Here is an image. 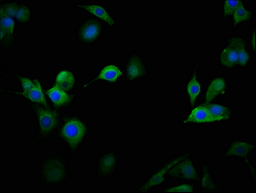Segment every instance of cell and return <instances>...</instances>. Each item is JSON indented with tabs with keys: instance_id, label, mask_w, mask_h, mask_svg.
<instances>
[{
	"instance_id": "1",
	"label": "cell",
	"mask_w": 256,
	"mask_h": 193,
	"mask_svg": "<svg viewBox=\"0 0 256 193\" xmlns=\"http://www.w3.org/2000/svg\"><path fill=\"white\" fill-rule=\"evenodd\" d=\"M38 172L42 188H60L68 182L78 169L66 150H50L40 159Z\"/></svg>"
},
{
	"instance_id": "2",
	"label": "cell",
	"mask_w": 256,
	"mask_h": 193,
	"mask_svg": "<svg viewBox=\"0 0 256 193\" xmlns=\"http://www.w3.org/2000/svg\"><path fill=\"white\" fill-rule=\"evenodd\" d=\"M32 112L34 116L37 131L31 140L22 145V149L29 150L46 141L54 142L60 120L64 113L56 108L52 104L42 105L19 98Z\"/></svg>"
},
{
	"instance_id": "3",
	"label": "cell",
	"mask_w": 256,
	"mask_h": 193,
	"mask_svg": "<svg viewBox=\"0 0 256 193\" xmlns=\"http://www.w3.org/2000/svg\"><path fill=\"white\" fill-rule=\"evenodd\" d=\"M91 131L90 124L82 116L64 112L56 134V140L64 144L75 166L78 156L86 142Z\"/></svg>"
},
{
	"instance_id": "4",
	"label": "cell",
	"mask_w": 256,
	"mask_h": 193,
	"mask_svg": "<svg viewBox=\"0 0 256 193\" xmlns=\"http://www.w3.org/2000/svg\"><path fill=\"white\" fill-rule=\"evenodd\" d=\"M256 151V143L242 138H232L230 142L224 148V152L212 162L218 164L229 159H237L242 161L248 172L252 184L256 186V167L250 159L251 154Z\"/></svg>"
},
{
	"instance_id": "5",
	"label": "cell",
	"mask_w": 256,
	"mask_h": 193,
	"mask_svg": "<svg viewBox=\"0 0 256 193\" xmlns=\"http://www.w3.org/2000/svg\"><path fill=\"white\" fill-rule=\"evenodd\" d=\"M194 150H186L170 156L167 160L164 161L157 166L152 174L134 188V193H150L160 190L167 183L168 174L174 166L188 156H194Z\"/></svg>"
},
{
	"instance_id": "6",
	"label": "cell",
	"mask_w": 256,
	"mask_h": 193,
	"mask_svg": "<svg viewBox=\"0 0 256 193\" xmlns=\"http://www.w3.org/2000/svg\"><path fill=\"white\" fill-rule=\"evenodd\" d=\"M124 80V72L123 64L106 62L98 68L93 78L80 86V90L86 92L98 82H100L103 87L114 88L119 86Z\"/></svg>"
},
{
	"instance_id": "7",
	"label": "cell",
	"mask_w": 256,
	"mask_h": 193,
	"mask_svg": "<svg viewBox=\"0 0 256 193\" xmlns=\"http://www.w3.org/2000/svg\"><path fill=\"white\" fill-rule=\"evenodd\" d=\"M106 24L96 18L86 16L76 30V42L80 46H98L104 38Z\"/></svg>"
},
{
	"instance_id": "8",
	"label": "cell",
	"mask_w": 256,
	"mask_h": 193,
	"mask_svg": "<svg viewBox=\"0 0 256 193\" xmlns=\"http://www.w3.org/2000/svg\"><path fill=\"white\" fill-rule=\"evenodd\" d=\"M125 84L140 82L149 77L150 66L144 56L136 50L128 52L123 64Z\"/></svg>"
},
{
	"instance_id": "9",
	"label": "cell",
	"mask_w": 256,
	"mask_h": 193,
	"mask_svg": "<svg viewBox=\"0 0 256 193\" xmlns=\"http://www.w3.org/2000/svg\"><path fill=\"white\" fill-rule=\"evenodd\" d=\"M120 164L118 148L105 150L96 158L95 174L103 185H108L118 174Z\"/></svg>"
},
{
	"instance_id": "10",
	"label": "cell",
	"mask_w": 256,
	"mask_h": 193,
	"mask_svg": "<svg viewBox=\"0 0 256 193\" xmlns=\"http://www.w3.org/2000/svg\"><path fill=\"white\" fill-rule=\"evenodd\" d=\"M74 10L82 11L86 13V16L93 17L100 20L108 26L110 30H113L118 26V16L106 4L96 2L91 3L82 2L74 6Z\"/></svg>"
},
{
	"instance_id": "11",
	"label": "cell",
	"mask_w": 256,
	"mask_h": 193,
	"mask_svg": "<svg viewBox=\"0 0 256 193\" xmlns=\"http://www.w3.org/2000/svg\"><path fill=\"white\" fill-rule=\"evenodd\" d=\"M201 62L198 60L193 66L190 77L186 78L185 94L188 111L200 104L203 96L204 85L201 80Z\"/></svg>"
},
{
	"instance_id": "12",
	"label": "cell",
	"mask_w": 256,
	"mask_h": 193,
	"mask_svg": "<svg viewBox=\"0 0 256 193\" xmlns=\"http://www.w3.org/2000/svg\"><path fill=\"white\" fill-rule=\"evenodd\" d=\"M193 156L186 157L174 166L168 174V180H178L198 184L200 176L199 169Z\"/></svg>"
},
{
	"instance_id": "13",
	"label": "cell",
	"mask_w": 256,
	"mask_h": 193,
	"mask_svg": "<svg viewBox=\"0 0 256 193\" xmlns=\"http://www.w3.org/2000/svg\"><path fill=\"white\" fill-rule=\"evenodd\" d=\"M230 84L226 75L210 76L206 80V86H204L201 103L208 104L215 100H223L228 96Z\"/></svg>"
},
{
	"instance_id": "14",
	"label": "cell",
	"mask_w": 256,
	"mask_h": 193,
	"mask_svg": "<svg viewBox=\"0 0 256 193\" xmlns=\"http://www.w3.org/2000/svg\"><path fill=\"white\" fill-rule=\"evenodd\" d=\"M204 104L217 124L228 125L237 122V112L230 103L218 100Z\"/></svg>"
},
{
	"instance_id": "15",
	"label": "cell",
	"mask_w": 256,
	"mask_h": 193,
	"mask_svg": "<svg viewBox=\"0 0 256 193\" xmlns=\"http://www.w3.org/2000/svg\"><path fill=\"white\" fill-rule=\"evenodd\" d=\"M0 93L6 94L14 98H24L26 100H30V102L37 103L42 105H48L50 102L47 100L44 87H42V78H38L36 84L33 88L28 90H24L22 89H12L8 88L0 87Z\"/></svg>"
},
{
	"instance_id": "16",
	"label": "cell",
	"mask_w": 256,
	"mask_h": 193,
	"mask_svg": "<svg viewBox=\"0 0 256 193\" xmlns=\"http://www.w3.org/2000/svg\"><path fill=\"white\" fill-rule=\"evenodd\" d=\"M200 188L203 193H220L224 190V185L222 182H218L216 174L211 170V166L204 158L199 160Z\"/></svg>"
},
{
	"instance_id": "17",
	"label": "cell",
	"mask_w": 256,
	"mask_h": 193,
	"mask_svg": "<svg viewBox=\"0 0 256 193\" xmlns=\"http://www.w3.org/2000/svg\"><path fill=\"white\" fill-rule=\"evenodd\" d=\"M224 42L232 46L236 50L239 58V68L244 71L248 70L254 58L252 53L248 40L242 35H232L224 38Z\"/></svg>"
},
{
	"instance_id": "18",
	"label": "cell",
	"mask_w": 256,
	"mask_h": 193,
	"mask_svg": "<svg viewBox=\"0 0 256 193\" xmlns=\"http://www.w3.org/2000/svg\"><path fill=\"white\" fill-rule=\"evenodd\" d=\"M48 102L54 106L62 112H66L76 104L78 100L76 92H66L57 86L50 85V87L44 90Z\"/></svg>"
},
{
	"instance_id": "19",
	"label": "cell",
	"mask_w": 256,
	"mask_h": 193,
	"mask_svg": "<svg viewBox=\"0 0 256 193\" xmlns=\"http://www.w3.org/2000/svg\"><path fill=\"white\" fill-rule=\"evenodd\" d=\"M78 74L70 68H59L54 75L52 85L66 92H74L78 84Z\"/></svg>"
},
{
	"instance_id": "20",
	"label": "cell",
	"mask_w": 256,
	"mask_h": 193,
	"mask_svg": "<svg viewBox=\"0 0 256 193\" xmlns=\"http://www.w3.org/2000/svg\"><path fill=\"white\" fill-rule=\"evenodd\" d=\"M180 124L183 127L190 126H206L218 124L214 120H213L210 115V113L206 108L205 105L201 103L193 108L192 110L188 111V113L184 118H182Z\"/></svg>"
},
{
	"instance_id": "21",
	"label": "cell",
	"mask_w": 256,
	"mask_h": 193,
	"mask_svg": "<svg viewBox=\"0 0 256 193\" xmlns=\"http://www.w3.org/2000/svg\"><path fill=\"white\" fill-rule=\"evenodd\" d=\"M218 66L229 72H236L239 68V58L236 50L230 44H226L220 48L217 56Z\"/></svg>"
},
{
	"instance_id": "22",
	"label": "cell",
	"mask_w": 256,
	"mask_h": 193,
	"mask_svg": "<svg viewBox=\"0 0 256 193\" xmlns=\"http://www.w3.org/2000/svg\"><path fill=\"white\" fill-rule=\"evenodd\" d=\"M255 17V12L247 5V2L242 0L232 16L231 22L232 30H236L240 26H246L253 22Z\"/></svg>"
},
{
	"instance_id": "23",
	"label": "cell",
	"mask_w": 256,
	"mask_h": 193,
	"mask_svg": "<svg viewBox=\"0 0 256 193\" xmlns=\"http://www.w3.org/2000/svg\"><path fill=\"white\" fill-rule=\"evenodd\" d=\"M34 16V10L30 4L20 2L18 6L14 18L16 23L21 28L22 26H28L32 24Z\"/></svg>"
},
{
	"instance_id": "24",
	"label": "cell",
	"mask_w": 256,
	"mask_h": 193,
	"mask_svg": "<svg viewBox=\"0 0 256 193\" xmlns=\"http://www.w3.org/2000/svg\"><path fill=\"white\" fill-rule=\"evenodd\" d=\"M0 69H1L2 77L4 76V73L8 72L18 82L20 89L24 90H28L32 89L36 84L38 78L29 77V76L21 75V74L15 72L11 67L6 66L4 64H1Z\"/></svg>"
},
{
	"instance_id": "25",
	"label": "cell",
	"mask_w": 256,
	"mask_h": 193,
	"mask_svg": "<svg viewBox=\"0 0 256 193\" xmlns=\"http://www.w3.org/2000/svg\"><path fill=\"white\" fill-rule=\"evenodd\" d=\"M1 40H0V49L4 52H11L14 50L19 42L16 34L0 28Z\"/></svg>"
},
{
	"instance_id": "26",
	"label": "cell",
	"mask_w": 256,
	"mask_h": 193,
	"mask_svg": "<svg viewBox=\"0 0 256 193\" xmlns=\"http://www.w3.org/2000/svg\"><path fill=\"white\" fill-rule=\"evenodd\" d=\"M196 184L192 182H180V183L170 186H164L160 188V192H182V193H193L196 192Z\"/></svg>"
},
{
	"instance_id": "27",
	"label": "cell",
	"mask_w": 256,
	"mask_h": 193,
	"mask_svg": "<svg viewBox=\"0 0 256 193\" xmlns=\"http://www.w3.org/2000/svg\"><path fill=\"white\" fill-rule=\"evenodd\" d=\"M242 0H223L221 6V18L222 20H231L234 13Z\"/></svg>"
},
{
	"instance_id": "28",
	"label": "cell",
	"mask_w": 256,
	"mask_h": 193,
	"mask_svg": "<svg viewBox=\"0 0 256 193\" xmlns=\"http://www.w3.org/2000/svg\"><path fill=\"white\" fill-rule=\"evenodd\" d=\"M20 28H21L18 26L14 20L8 17L3 11H1V28H3L4 30L16 34Z\"/></svg>"
},
{
	"instance_id": "29",
	"label": "cell",
	"mask_w": 256,
	"mask_h": 193,
	"mask_svg": "<svg viewBox=\"0 0 256 193\" xmlns=\"http://www.w3.org/2000/svg\"><path fill=\"white\" fill-rule=\"evenodd\" d=\"M256 26H251L250 30V35L248 40L249 46L252 53L254 57L256 55Z\"/></svg>"
}]
</instances>
